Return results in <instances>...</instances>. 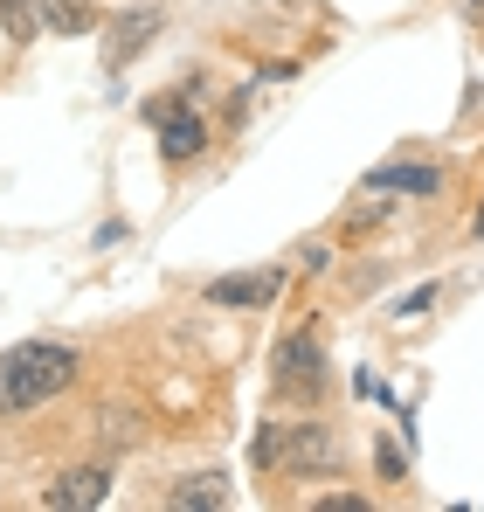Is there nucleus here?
<instances>
[{
  "mask_svg": "<svg viewBox=\"0 0 484 512\" xmlns=\"http://www.w3.org/2000/svg\"><path fill=\"white\" fill-rule=\"evenodd\" d=\"M83 353L63 340H21L0 353V416H28L42 402H56L63 388H77Z\"/></svg>",
  "mask_w": 484,
  "mask_h": 512,
  "instance_id": "1",
  "label": "nucleus"
},
{
  "mask_svg": "<svg viewBox=\"0 0 484 512\" xmlns=\"http://www.w3.org/2000/svg\"><path fill=\"white\" fill-rule=\"evenodd\" d=\"M146 125L160 132V160L166 167H187V160L208 153V125H201L194 90H160V97H146Z\"/></svg>",
  "mask_w": 484,
  "mask_h": 512,
  "instance_id": "2",
  "label": "nucleus"
},
{
  "mask_svg": "<svg viewBox=\"0 0 484 512\" xmlns=\"http://www.w3.org/2000/svg\"><path fill=\"white\" fill-rule=\"evenodd\" d=\"M270 374H277L284 395H319V388H325V340H319V326L284 333L277 353H270Z\"/></svg>",
  "mask_w": 484,
  "mask_h": 512,
  "instance_id": "3",
  "label": "nucleus"
},
{
  "mask_svg": "<svg viewBox=\"0 0 484 512\" xmlns=\"http://www.w3.org/2000/svg\"><path fill=\"white\" fill-rule=\"evenodd\" d=\"M339 457H346V450H339V436L325 423H284V457H277V471H291V478H312V471H319V478H332Z\"/></svg>",
  "mask_w": 484,
  "mask_h": 512,
  "instance_id": "4",
  "label": "nucleus"
},
{
  "mask_svg": "<svg viewBox=\"0 0 484 512\" xmlns=\"http://www.w3.org/2000/svg\"><path fill=\"white\" fill-rule=\"evenodd\" d=\"M277 291H284V270H236V277H215V284H201V298H208V305H242V312L270 305Z\"/></svg>",
  "mask_w": 484,
  "mask_h": 512,
  "instance_id": "5",
  "label": "nucleus"
},
{
  "mask_svg": "<svg viewBox=\"0 0 484 512\" xmlns=\"http://www.w3.org/2000/svg\"><path fill=\"white\" fill-rule=\"evenodd\" d=\"M104 492H111V471L104 464H77V471H63L42 492V506L49 512H90V506H104Z\"/></svg>",
  "mask_w": 484,
  "mask_h": 512,
  "instance_id": "6",
  "label": "nucleus"
},
{
  "mask_svg": "<svg viewBox=\"0 0 484 512\" xmlns=\"http://www.w3.org/2000/svg\"><path fill=\"white\" fill-rule=\"evenodd\" d=\"M436 187H443V173L429 167V160H388V167L367 173L360 194H436Z\"/></svg>",
  "mask_w": 484,
  "mask_h": 512,
  "instance_id": "7",
  "label": "nucleus"
},
{
  "mask_svg": "<svg viewBox=\"0 0 484 512\" xmlns=\"http://www.w3.org/2000/svg\"><path fill=\"white\" fill-rule=\"evenodd\" d=\"M166 506L173 512H222L229 506V485H222V478H215V471H201V478H173V492H166Z\"/></svg>",
  "mask_w": 484,
  "mask_h": 512,
  "instance_id": "8",
  "label": "nucleus"
},
{
  "mask_svg": "<svg viewBox=\"0 0 484 512\" xmlns=\"http://www.w3.org/2000/svg\"><path fill=\"white\" fill-rule=\"evenodd\" d=\"M146 35H160V14H153V7H132V14H118V28H111V63L139 56V49H146Z\"/></svg>",
  "mask_w": 484,
  "mask_h": 512,
  "instance_id": "9",
  "label": "nucleus"
},
{
  "mask_svg": "<svg viewBox=\"0 0 484 512\" xmlns=\"http://www.w3.org/2000/svg\"><path fill=\"white\" fill-rule=\"evenodd\" d=\"M49 35H90V0H35Z\"/></svg>",
  "mask_w": 484,
  "mask_h": 512,
  "instance_id": "10",
  "label": "nucleus"
},
{
  "mask_svg": "<svg viewBox=\"0 0 484 512\" xmlns=\"http://www.w3.org/2000/svg\"><path fill=\"white\" fill-rule=\"evenodd\" d=\"M277 457H284V423H263L249 436V464H256L263 478H277Z\"/></svg>",
  "mask_w": 484,
  "mask_h": 512,
  "instance_id": "11",
  "label": "nucleus"
},
{
  "mask_svg": "<svg viewBox=\"0 0 484 512\" xmlns=\"http://www.w3.org/2000/svg\"><path fill=\"white\" fill-rule=\"evenodd\" d=\"M0 21H7V35H14V42H35V28H42L35 0H0Z\"/></svg>",
  "mask_w": 484,
  "mask_h": 512,
  "instance_id": "12",
  "label": "nucleus"
},
{
  "mask_svg": "<svg viewBox=\"0 0 484 512\" xmlns=\"http://www.w3.org/2000/svg\"><path fill=\"white\" fill-rule=\"evenodd\" d=\"M353 395H360V402H395V395H388V381H381V374H367V367L353 374Z\"/></svg>",
  "mask_w": 484,
  "mask_h": 512,
  "instance_id": "13",
  "label": "nucleus"
},
{
  "mask_svg": "<svg viewBox=\"0 0 484 512\" xmlns=\"http://www.w3.org/2000/svg\"><path fill=\"white\" fill-rule=\"evenodd\" d=\"M429 305H436V284H422V291H408V298L395 305V312H402V319H422Z\"/></svg>",
  "mask_w": 484,
  "mask_h": 512,
  "instance_id": "14",
  "label": "nucleus"
},
{
  "mask_svg": "<svg viewBox=\"0 0 484 512\" xmlns=\"http://www.w3.org/2000/svg\"><path fill=\"white\" fill-rule=\"evenodd\" d=\"M374 464H381V478H402L408 464H402V450H395V443H381V450H374Z\"/></svg>",
  "mask_w": 484,
  "mask_h": 512,
  "instance_id": "15",
  "label": "nucleus"
},
{
  "mask_svg": "<svg viewBox=\"0 0 484 512\" xmlns=\"http://www.w3.org/2000/svg\"><path fill=\"white\" fill-rule=\"evenodd\" d=\"M319 512H367V499H346L339 492V499H319Z\"/></svg>",
  "mask_w": 484,
  "mask_h": 512,
  "instance_id": "16",
  "label": "nucleus"
},
{
  "mask_svg": "<svg viewBox=\"0 0 484 512\" xmlns=\"http://www.w3.org/2000/svg\"><path fill=\"white\" fill-rule=\"evenodd\" d=\"M464 14H471V21H484V0H464Z\"/></svg>",
  "mask_w": 484,
  "mask_h": 512,
  "instance_id": "17",
  "label": "nucleus"
},
{
  "mask_svg": "<svg viewBox=\"0 0 484 512\" xmlns=\"http://www.w3.org/2000/svg\"><path fill=\"white\" fill-rule=\"evenodd\" d=\"M471 236H478V243H484V208H478V222H471Z\"/></svg>",
  "mask_w": 484,
  "mask_h": 512,
  "instance_id": "18",
  "label": "nucleus"
}]
</instances>
